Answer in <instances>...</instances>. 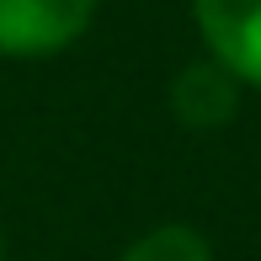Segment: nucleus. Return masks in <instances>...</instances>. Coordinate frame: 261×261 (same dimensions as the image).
I'll use <instances>...</instances> for the list:
<instances>
[{"instance_id":"1","label":"nucleus","mask_w":261,"mask_h":261,"mask_svg":"<svg viewBox=\"0 0 261 261\" xmlns=\"http://www.w3.org/2000/svg\"><path fill=\"white\" fill-rule=\"evenodd\" d=\"M101 0H0V59H54L86 38Z\"/></svg>"},{"instance_id":"2","label":"nucleus","mask_w":261,"mask_h":261,"mask_svg":"<svg viewBox=\"0 0 261 261\" xmlns=\"http://www.w3.org/2000/svg\"><path fill=\"white\" fill-rule=\"evenodd\" d=\"M192 21L213 64L261 91V0H192Z\"/></svg>"},{"instance_id":"3","label":"nucleus","mask_w":261,"mask_h":261,"mask_svg":"<svg viewBox=\"0 0 261 261\" xmlns=\"http://www.w3.org/2000/svg\"><path fill=\"white\" fill-rule=\"evenodd\" d=\"M234 107H240V80H234L224 64L197 59V64L176 69V80H171V112H176L181 128L213 134V128H224L234 117Z\"/></svg>"},{"instance_id":"4","label":"nucleus","mask_w":261,"mask_h":261,"mask_svg":"<svg viewBox=\"0 0 261 261\" xmlns=\"http://www.w3.org/2000/svg\"><path fill=\"white\" fill-rule=\"evenodd\" d=\"M117 261H213V245L192 224H155V229H144Z\"/></svg>"},{"instance_id":"5","label":"nucleus","mask_w":261,"mask_h":261,"mask_svg":"<svg viewBox=\"0 0 261 261\" xmlns=\"http://www.w3.org/2000/svg\"><path fill=\"white\" fill-rule=\"evenodd\" d=\"M0 261H6V240H0Z\"/></svg>"}]
</instances>
